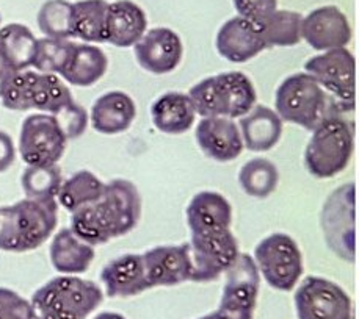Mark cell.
I'll return each mask as SVG.
<instances>
[{
    "instance_id": "4316f807",
    "label": "cell",
    "mask_w": 359,
    "mask_h": 319,
    "mask_svg": "<svg viewBox=\"0 0 359 319\" xmlns=\"http://www.w3.org/2000/svg\"><path fill=\"white\" fill-rule=\"evenodd\" d=\"M107 69L109 58L101 48H96L95 44L88 43H74L66 68L60 76L69 85L86 88V86L99 82L105 76Z\"/></svg>"
},
{
    "instance_id": "30bf717a",
    "label": "cell",
    "mask_w": 359,
    "mask_h": 319,
    "mask_svg": "<svg viewBox=\"0 0 359 319\" xmlns=\"http://www.w3.org/2000/svg\"><path fill=\"white\" fill-rule=\"evenodd\" d=\"M261 274L255 258L241 254L224 272L222 299L215 313L220 319H255Z\"/></svg>"
},
{
    "instance_id": "f35d334b",
    "label": "cell",
    "mask_w": 359,
    "mask_h": 319,
    "mask_svg": "<svg viewBox=\"0 0 359 319\" xmlns=\"http://www.w3.org/2000/svg\"><path fill=\"white\" fill-rule=\"evenodd\" d=\"M16 160V148L8 133L0 130V174L8 171Z\"/></svg>"
},
{
    "instance_id": "6da1fadb",
    "label": "cell",
    "mask_w": 359,
    "mask_h": 319,
    "mask_svg": "<svg viewBox=\"0 0 359 319\" xmlns=\"http://www.w3.org/2000/svg\"><path fill=\"white\" fill-rule=\"evenodd\" d=\"M142 218V196L134 182L113 178L96 202L71 213V230L91 246L128 235Z\"/></svg>"
},
{
    "instance_id": "7a4b0ae2",
    "label": "cell",
    "mask_w": 359,
    "mask_h": 319,
    "mask_svg": "<svg viewBox=\"0 0 359 319\" xmlns=\"http://www.w3.org/2000/svg\"><path fill=\"white\" fill-rule=\"evenodd\" d=\"M275 111L283 122L314 130L334 116H345L353 108L336 101L306 72L285 77L275 92Z\"/></svg>"
},
{
    "instance_id": "cb8c5ba5",
    "label": "cell",
    "mask_w": 359,
    "mask_h": 319,
    "mask_svg": "<svg viewBox=\"0 0 359 319\" xmlns=\"http://www.w3.org/2000/svg\"><path fill=\"white\" fill-rule=\"evenodd\" d=\"M243 148L251 152H269L281 141L284 122L275 110L256 104L237 124Z\"/></svg>"
},
{
    "instance_id": "836d02e7",
    "label": "cell",
    "mask_w": 359,
    "mask_h": 319,
    "mask_svg": "<svg viewBox=\"0 0 359 319\" xmlns=\"http://www.w3.org/2000/svg\"><path fill=\"white\" fill-rule=\"evenodd\" d=\"M38 27L46 38L69 39L72 35V3L68 0H48L38 11Z\"/></svg>"
},
{
    "instance_id": "4dcf8cb0",
    "label": "cell",
    "mask_w": 359,
    "mask_h": 319,
    "mask_svg": "<svg viewBox=\"0 0 359 319\" xmlns=\"http://www.w3.org/2000/svg\"><path fill=\"white\" fill-rule=\"evenodd\" d=\"M300 13L289 10H275L261 24H257L267 49L270 48H290L302 41Z\"/></svg>"
},
{
    "instance_id": "ab89813d",
    "label": "cell",
    "mask_w": 359,
    "mask_h": 319,
    "mask_svg": "<svg viewBox=\"0 0 359 319\" xmlns=\"http://www.w3.org/2000/svg\"><path fill=\"white\" fill-rule=\"evenodd\" d=\"M93 319H128V318L119 313H115V311H102V313L96 315Z\"/></svg>"
},
{
    "instance_id": "e575fe53",
    "label": "cell",
    "mask_w": 359,
    "mask_h": 319,
    "mask_svg": "<svg viewBox=\"0 0 359 319\" xmlns=\"http://www.w3.org/2000/svg\"><path fill=\"white\" fill-rule=\"evenodd\" d=\"M72 48H74V43L69 41V39H38L32 68H35L38 72H43V74L60 76L66 68Z\"/></svg>"
},
{
    "instance_id": "d4e9b609",
    "label": "cell",
    "mask_w": 359,
    "mask_h": 319,
    "mask_svg": "<svg viewBox=\"0 0 359 319\" xmlns=\"http://www.w3.org/2000/svg\"><path fill=\"white\" fill-rule=\"evenodd\" d=\"M50 263L63 276H77L88 271L96 257L95 246L85 243L71 229H62L52 238Z\"/></svg>"
},
{
    "instance_id": "f546056e",
    "label": "cell",
    "mask_w": 359,
    "mask_h": 319,
    "mask_svg": "<svg viewBox=\"0 0 359 319\" xmlns=\"http://www.w3.org/2000/svg\"><path fill=\"white\" fill-rule=\"evenodd\" d=\"M105 183L91 171H77L60 186L58 202L65 210L74 213L79 208L96 202L102 196Z\"/></svg>"
},
{
    "instance_id": "603a6c76",
    "label": "cell",
    "mask_w": 359,
    "mask_h": 319,
    "mask_svg": "<svg viewBox=\"0 0 359 319\" xmlns=\"http://www.w3.org/2000/svg\"><path fill=\"white\" fill-rule=\"evenodd\" d=\"M137 118V104L128 92L109 91L99 96L91 106V127L102 135L128 132Z\"/></svg>"
},
{
    "instance_id": "9a60e30c",
    "label": "cell",
    "mask_w": 359,
    "mask_h": 319,
    "mask_svg": "<svg viewBox=\"0 0 359 319\" xmlns=\"http://www.w3.org/2000/svg\"><path fill=\"white\" fill-rule=\"evenodd\" d=\"M138 64L154 76L170 74L181 64L184 44L175 30L156 27L144 33L134 45Z\"/></svg>"
},
{
    "instance_id": "83f0119b",
    "label": "cell",
    "mask_w": 359,
    "mask_h": 319,
    "mask_svg": "<svg viewBox=\"0 0 359 319\" xmlns=\"http://www.w3.org/2000/svg\"><path fill=\"white\" fill-rule=\"evenodd\" d=\"M38 39L29 27L8 24L0 29V52L11 72L32 68Z\"/></svg>"
},
{
    "instance_id": "60d3db41",
    "label": "cell",
    "mask_w": 359,
    "mask_h": 319,
    "mask_svg": "<svg viewBox=\"0 0 359 319\" xmlns=\"http://www.w3.org/2000/svg\"><path fill=\"white\" fill-rule=\"evenodd\" d=\"M8 74H11V71L8 68V64H6V62H5L2 52H0V80H2L4 77H6Z\"/></svg>"
},
{
    "instance_id": "52a82bcc",
    "label": "cell",
    "mask_w": 359,
    "mask_h": 319,
    "mask_svg": "<svg viewBox=\"0 0 359 319\" xmlns=\"http://www.w3.org/2000/svg\"><path fill=\"white\" fill-rule=\"evenodd\" d=\"M355 150V125L334 116L312 130L304 149V168L316 178H332L347 168Z\"/></svg>"
},
{
    "instance_id": "44dd1931",
    "label": "cell",
    "mask_w": 359,
    "mask_h": 319,
    "mask_svg": "<svg viewBox=\"0 0 359 319\" xmlns=\"http://www.w3.org/2000/svg\"><path fill=\"white\" fill-rule=\"evenodd\" d=\"M105 295L111 299H126L151 290L146 278L142 254H124L113 258L101 271Z\"/></svg>"
},
{
    "instance_id": "ba28073f",
    "label": "cell",
    "mask_w": 359,
    "mask_h": 319,
    "mask_svg": "<svg viewBox=\"0 0 359 319\" xmlns=\"http://www.w3.org/2000/svg\"><path fill=\"white\" fill-rule=\"evenodd\" d=\"M252 258L259 274L273 290L289 292L303 276V254L300 246L289 234L275 232L261 239Z\"/></svg>"
},
{
    "instance_id": "2e32d148",
    "label": "cell",
    "mask_w": 359,
    "mask_h": 319,
    "mask_svg": "<svg viewBox=\"0 0 359 319\" xmlns=\"http://www.w3.org/2000/svg\"><path fill=\"white\" fill-rule=\"evenodd\" d=\"M351 25L342 10L325 5L312 10L302 22V39L317 52L347 48L351 41Z\"/></svg>"
},
{
    "instance_id": "5bb4252c",
    "label": "cell",
    "mask_w": 359,
    "mask_h": 319,
    "mask_svg": "<svg viewBox=\"0 0 359 319\" xmlns=\"http://www.w3.org/2000/svg\"><path fill=\"white\" fill-rule=\"evenodd\" d=\"M68 139L48 113L27 116L21 125L19 154L29 166L57 164L65 155Z\"/></svg>"
},
{
    "instance_id": "d590c367",
    "label": "cell",
    "mask_w": 359,
    "mask_h": 319,
    "mask_svg": "<svg viewBox=\"0 0 359 319\" xmlns=\"http://www.w3.org/2000/svg\"><path fill=\"white\" fill-rule=\"evenodd\" d=\"M50 116L55 119L66 139L81 138L86 132V127H88V121H90L86 110L82 105H79L74 101L62 106V108Z\"/></svg>"
},
{
    "instance_id": "d6986e66",
    "label": "cell",
    "mask_w": 359,
    "mask_h": 319,
    "mask_svg": "<svg viewBox=\"0 0 359 319\" xmlns=\"http://www.w3.org/2000/svg\"><path fill=\"white\" fill-rule=\"evenodd\" d=\"M215 48L220 55L231 63H247L267 49L257 24L241 16L226 21L215 38Z\"/></svg>"
},
{
    "instance_id": "9c48e42d",
    "label": "cell",
    "mask_w": 359,
    "mask_h": 319,
    "mask_svg": "<svg viewBox=\"0 0 359 319\" xmlns=\"http://www.w3.org/2000/svg\"><path fill=\"white\" fill-rule=\"evenodd\" d=\"M320 227L331 252L344 262H355V183H345L327 197L320 211Z\"/></svg>"
},
{
    "instance_id": "b9f144b4",
    "label": "cell",
    "mask_w": 359,
    "mask_h": 319,
    "mask_svg": "<svg viewBox=\"0 0 359 319\" xmlns=\"http://www.w3.org/2000/svg\"><path fill=\"white\" fill-rule=\"evenodd\" d=\"M198 319H220V316H218L215 311H212V313H208V315H204V316L198 318Z\"/></svg>"
},
{
    "instance_id": "7402d4cb",
    "label": "cell",
    "mask_w": 359,
    "mask_h": 319,
    "mask_svg": "<svg viewBox=\"0 0 359 319\" xmlns=\"http://www.w3.org/2000/svg\"><path fill=\"white\" fill-rule=\"evenodd\" d=\"M146 29L148 17L144 10L132 0H116L107 6L105 15V43L116 48H134Z\"/></svg>"
},
{
    "instance_id": "4fadbf2b",
    "label": "cell",
    "mask_w": 359,
    "mask_h": 319,
    "mask_svg": "<svg viewBox=\"0 0 359 319\" xmlns=\"http://www.w3.org/2000/svg\"><path fill=\"white\" fill-rule=\"evenodd\" d=\"M190 282H214L241 255L232 230L212 235H190Z\"/></svg>"
},
{
    "instance_id": "3957f363",
    "label": "cell",
    "mask_w": 359,
    "mask_h": 319,
    "mask_svg": "<svg viewBox=\"0 0 359 319\" xmlns=\"http://www.w3.org/2000/svg\"><path fill=\"white\" fill-rule=\"evenodd\" d=\"M58 224L55 199L38 201L22 199L0 208V250L30 252L43 246L54 234Z\"/></svg>"
},
{
    "instance_id": "5b68a950",
    "label": "cell",
    "mask_w": 359,
    "mask_h": 319,
    "mask_svg": "<svg viewBox=\"0 0 359 319\" xmlns=\"http://www.w3.org/2000/svg\"><path fill=\"white\" fill-rule=\"evenodd\" d=\"M104 301L97 283L77 276H58L32 296L33 319H86Z\"/></svg>"
},
{
    "instance_id": "7bdbcfd3",
    "label": "cell",
    "mask_w": 359,
    "mask_h": 319,
    "mask_svg": "<svg viewBox=\"0 0 359 319\" xmlns=\"http://www.w3.org/2000/svg\"><path fill=\"white\" fill-rule=\"evenodd\" d=\"M0 24H2V15H0Z\"/></svg>"
},
{
    "instance_id": "74e56055",
    "label": "cell",
    "mask_w": 359,
    "mask_h": 319,
    "mask_svg": "<svg viewBox=\"0 0 359 319\" xmlns=\"http://www.w3.org/2000/svg\"><path fill=\"white\" fill-rule=\"evenodd\" d=\"M238 16L252 24H261L278 10V0H232Z\"/></svg>"
},
{
    "instance_id": "ac0fdd59",
    "label": "cell",
    "mask_w": 359,
    "mask_h": 319,
    "mask_svg": "<svg viewBox=\"0 0 359 319\" xmlns=\"http://www.w3.org/2000/svg\"><path fill=\"white\" fill-rule=\"evenodd\" d=\"M195 139L205 157L218 163H229L243 152L237 122L229 118H203L196 124Z\"/></svg>"
},
{
    "instance_id": "f1b7e54d",
    "label": "cell",
    "mask_w": 359,
    "mask_h": 319,
    "mask_svg": "<svg viewBox=\"0 0 359 319\" xmlns=\"http://www.w3.org/2000/svg\"><path fill=\"white\" fill-rule=\"evenodd\" d=\"M105 0H79L72 3V35L88 44L105 43Z\"/></svg>"
},
{
    "instance_id": "277c9868",
    "label": "cell",
    "mask_w": 359,
    "mask_h": 319,
    "mask_svg": "<svg viewBox=\"0 0 359 319\" xmlns=\"http://www.w3.org/2000/svg\"><path fill=\"white\" fill-rule=\"evenodd\" d=\"M187 94L201 118L241 119L257 104L255 83L241 71H226L199 80Z\"/></svg>"
},
{
    "instance_id": "d6a6232c",
    "label": "cell",
    "mask_w": 359,
    "mask_h": 319,
    "mask_svg": "<svg viewBox=\"0 0 359 319\" xmlns=\"http://www.w3.org/2000/svg\"><path fill=\"white\" fill-rule=\"evenodd\" d=\"M62 183V169H60L58 164L27 166L21 177V185L25 196L29 199H38V201L55 199Z\"/></svg>"
},
{
    "instance_id": "e0dca14e",
    "label": "cell",
    "mask_w": 359,
    "mask_h": 319,
    "mask_svg": "<svg viewBox=\"0 0 359 319\" xmlns=\"http://www.w3.org/2000/svg\"><path fill=\"white\" fill-rule=\"evenodd\" d=\"M146 278L151 290L157 287H176L190 282L189 241L182 244L156 246L142 254Z\"/></svg>"
},
{
    "instance_id": "484cf974",
    "label": "cell",
    "mask_w": 359,
    "mask_h": 319,
    "mask_svg": "<svg viewBox=\"0 0 359 319\" xmlns=\"http://www.w3.org/2000/svg\"><path fill=\"white\" fill-rule=\"evenodd\" d=\"M195 106L189 94L170 91L158 96L151 105V119L154 127L165 135H182L195 125Z\"/></svg>"
},
{
    "instance_id": "1f68e13d",
    "label": "cell",
    "mask_w": 359,
    "mask_h": 319,
    "mask_svg": "<svg viewBox=\"0 0 359 319\" xmlns=\"http://www.w3.org/2000/svg\"><path fill=\"white\" fill-rule=\"evenodd\" d=\"M238 185L245 194L265 199L273 194L279 183V171L269 158H251L238 171Z\"/></svg>"
},
{
    "instance_id": "8d00e7d4",
    "label": "cell",
    "mask_w": 359,
    "mask_h": 319,
    "mask_svg": "<svg viewBox=\"0 0 359 319\" xmlns=\"http://www.w3.org/2000/svg\"><path fill=\"white\" fill-rule=\"evenodd\" d=\"M0 319H33L32 305L16 291L0 287Z\"/></svg>"
},
{
    "instance_id": "8fae6325",
    "label": "cell",
    "mask_w": 359,
    "mask_h": 319,
    "mask_svg": "<svg viewBox=\"0 0 359 319\" xmlns=\"http://www.w3.org/2000/svg\"><path fill=\"white\" fill-rule=\"evenodd\" d=\"M294 305L298 319H353L348 292L325 277H306L295 290Z\"/></svg>"
},
{
    "instance_id": "ffe728a7",
    "label": "cell",
    "mask_w": 359,
    "mask_h": 319,
    "mask_svg": "<svg viewBox=\"0 0 359 319\" xmlns=\"http://www.w3.org/2000/svg\"><path fill=\"white\" fill-rule=\"evenodd\" d=\"M190 235H212L232 227V205L217 191H199L185 210Z\"/></svg>"
},
{
    "instance_id": "7c38bea8",
    "label": "cell",
    "mask_w": 359,
    "mask_h": 319,
    "mask_svg": "<svg viewBox=\"0 0 359 319\" xmlns=\"http://www.w3.org/2000/svg\"><path fill=\"white\" fill-rule=\"evenodd\" d=\"M304 72L344 105L355 108L356 62L347 48L320 52L304 63Z\"/></svg>"
},
{
    "instance_id": "8992f818",
    "label": "cell",
    "mask_w": 359,
    "mask_h": 319,
    "mask_svg": "<svg viewBox=\"0 0 359 319\" xmlns=\"http://www.w3.org/2000/svg\"><path fill=\"white\" fill-rule=\"evenodd\" d=\"M72 101L69 88L55 74L25 69L0 80V102L6 110H39L54 115Z\"/></svg>"
}]
</instances>
